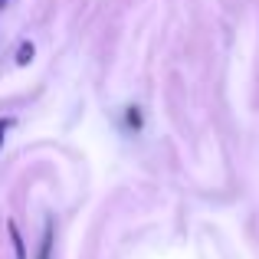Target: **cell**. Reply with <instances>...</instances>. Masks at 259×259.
I'll return each mask as SVG.
<instances>
[{"instance_id":"cell-1","label":"cell","mask_w":259,"mask_h":259,"mask_svg":"<svg viewBox=\"0 0 259 259\" xmlns=\"http://www.w3.org/2000/svg\"><path fill=\"white\" fill-rule=\"evenodd\" d=\"M30 59H33V43H23V46L17 50V63H20V66H26Z\"/></svg>"},{"instance_id":"cell-2","label":"cell","mask_w":259,"mask_h":259,"mask_svg":"<svg viewBox=\"0 0 259 259\" xmlns=\"http://www.w3.org/2000/svg\"><path fill=\"white\" fill-rule=\"evenodd\" d=\"M10 240H13V246H17V259H26V253H23V240H20V233H17V227L10 223Z\"/></svg>"},{"instance_id":"cell-3","label":"cell","mask_w":259,"mask_h":259,"mask_svg":"<svg viewBox=\"0 0 259 259\" xmlns=\"http://www.w3.org/2000/svg\"><path fill=\"white\" fill-rule=\"evenodd\" d=\"M50 246H53V227H46V236H43V249H39V259H50Z\"/></svg>"},{"instance_id":"cell-4","label":"cell","mask_w":259,"mask_h":259,"mask_svg":"<svg viewBox=\"0 0 259 259\" xmlns=\"http://www.w3.org/2000/svg\"><path fill=\"white\" fill-rule=\"evenodd\" d=\"M10 125H13L10 118H0V145H4V138H7V132H10Z\"/></svg>"},{"instance_id":"cell-5","label":"cell","mask_w":259,"mask_h":259,"mask_svg":"<svg viewBox=\"0 0 259 259\" xmlns=\"http://www.w3.org/2000/svg\"><path fill=\"white\" fill-rule=\"evenodd\" d=\"M4 4H7V0H0V7H4Z\"/></svg>"}]
</instances>
